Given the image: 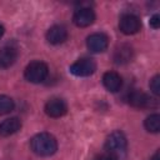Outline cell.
I'll use <instances>...</instances> for the list:
<instances>
[{"label": "cell", "mask_w": 160, "mask_h": 160, "mask_svg": "<svg viewBox=\"0 0 160 160\" xmlns=\"http://www.w3.org/2000/svg\"><path fill=\"white\" fill-rule=\"evenodd\" d=\"M31 150L39 156H51L58 150V141L49 132L36 134L30 141Z\"/></svg>", "instance_id": "6da1fadb"}, {"label": "cell", "mask_w": 160, "mask_h": 160, "mask_svg": "<svg viewBox=\"0 0 160 160\" xmlns=\"http://www.w3.org/2000/svg\"><path fill=\"white\" fill-rule=\"evenodd\" d=\"M126 148H128V140H126V136L121 131H119V130L112 131L106 138L105 149H106L108 154L118 158L119 155H121L126 151Z\"/></svg>", "instance_id": "7a4b0ae2"}, {"label": "cell", "mask_w": 160, "mask_h": 160, "mask_svg": "<svg viewBox=\"0 0 160 160\" xmlns=\"http://www.w3.org/2000/svg\"><path fill=\"white\" fill-rule=\"evenodd\" d=\"M49 74V68L42 61H31L24 71V76L28 81L39 84L42 82Z\"/></svg>", "instance_id": "3957f363"}, {"label": "cell", "mask_w": 160, "mask_h": 160, "mask_svg": "<svg viewBox=\"0 0 160 160\" xmlns=\"http://www.w3.org/2000/svg\"><path fill=\"white\" fill-rule=\"evenodd\" d=\"M96 70V62L90 58H81L70 66V72L75 76H90Z\"/></svg>", "instance_id": "277c9868"}, {"label": "cell", "mask_w": 160, "mask_h": 160, "mask_svg": "<svg viewBox=\"0 0 160 160\" xmlns=\"http://www.w3.org/2000/svg\"><path fill=\"white\" fill-rule=\"evenodd\" d=\"M141 28L140 19L134 14H124L119 20V29L125 35L136 34Z\"/></svg>", "instance_id": "5b68a950"}, {"label": "cell", "mask_w": 160, "mask_h": 160, "mask_svg": "<svg viewBox=\"0 0 160 160\" xmlns=\"http://www.w3.org/2000/svg\"><path fill=\"white\" fill-rule=\"evenodd\" d=\"M86 46L92 52H102L109 46V38L104 32H94L88 36Z\"/></svg>", "instance_id": "8992f818"}, {"label": "cell", "mask_w": 160, "mask_h": 160, "mask_svg": "<svg viewBox=\"0 0 160 160\" xmlns=\"http://www.w3.org/2000/svg\"><path fill=\"white\" fill-rule=\"evenodd\" d=\"M45 112L50 118H61L68 112V105L62 99L52 98L45 104Z\"/></svg>", "instance_id": "52a82bcc"}, {"label": "cell", "mask_w": 160, "mask_h": 160, "mask_svg": "<svg viewBox=\"0 0 160 160\" xmlns=\"http://www.w3.org/2000/svg\"><path fill=\"white\" fill-rule=\"evenodd\" d=\"M128 101L132 108H138V109H146L154 105V99H151L148 94L140 90L131 91L128 96Z\"/></svg>", "instance_id": "ba28073f"}, {"label": "cell", "mask_w": 160, "mask_h": 160, "mask_svg": "<svg viewBox=\"0 0 160 160\" xmlns=\"http://www.w3.org/2000/svg\"><path fill=\"white\" fill-rule=\"evenodd\" d=\"M74 24L79 28L90 26L95 21V12L90 8H80L74 12Z\"/></svg>", "instance_id": "9c48e42d"}, {"label": "cell", "mask_w": 160, "mask_h": 160, "mask_svg": "<svg viewBox=\"0 0 160 160\" xmlns=\"http://www.w3.org/2000/svg\"><path fill=\"white\" fill-rule=\"evenodd\" d=\"M68 39V30L62 25H52L46 32V40L52 45L62 44Z\"/></svg>", "instance_id": "30bf717a"}, {"label": "cell", "mask_w": 160, "mask_h": 160, "mask_svg": "<svg viewBox=\"0 0 160 160\" xmlns=\"http://www.w3.org/2000/svg\"><path fill=\"white\" fill-rule=\"evenodd\" d=\"M102 84L106 88V90L111 92H116L121 89L122 80H121V76L116 71H106L102 76Z\"/></svg>", "instance_id": "8fae6325"}, {"label": "cell", "mask_w": 160, "mask_h": 160, "mask_svg": "<svg viewBox=\"0 0 160 160\" xmlns=\"http://www.w3.org/2000/svg\"><path fill=\"white\" fill-rule=\"evenodd\" d=\"M21 129V121L18 118H9L0 122V136H10Z\"/></svg>", "instance_id": "7c38bea8"}, {"label": "cell", "mask_w": 160, "mask_h": 160, "mask_svg": "<svg viewBox=\"0 0 160 160\" xmlns=\"http://www.w3.org/2000/svg\"><path fill=\"white\" fill-rule=\"evenodd\" d=\"M132 55H134L132 48L128 44H121L114 51V61L116 64H126L131 61Z\"/></svg>", "instance_id": "4fadbf2b"}, {"label": "cell", "mask_w": 160, "mask_h": 160, "mask_svg": "<svg viewBox=\"0 0 160 160\" xmlns=\"http://www.w3.org/2000/svg\"><path fill=\"white\" fill-rule=\"evenodd\" d=\"M18 59V51L12 46H4L0 49V68H10Z\"/></svg>", "instance_id": "5bb4252c"}, {"label": "cell", "mask_w": 160, "mask_h": 160, "mask_svg": "<svg viewBox=\"0 0 160 160\" xmlns=\"http://www.w3.org/2000/svg\"><path fill=\"white\" fill-rule=\"evenodd\" d=\"M144 126L149 132H159L160 130V115L152 114L148 116L144 121Z\"/></svg>", "instance_id": "9a60e30c"}, {"label": "cell", "mask_w": 160, "mask_h": 160, "mask_svg": "<svg viewBox=\"0 0 160 160\" xmlns=\"http://www.w3.org/2000/svg\"><path fill=\"white\" fill-rule=\"evenodd\" d=\"M15 102L10 96L6 95H0V115L9 114L14 110Z\"/></svg>", "instance_id": "2e32d148"}, {"label": "cell", "mask_w": 160, "mask_h": 160, "mask_svg": "<svg viewBox=\"0 0 160 160\" xmlns=\"http://www.w3.org/2000/svg\"><path fill=\"white\" fill-rule=\"evenodd\" d=\"M150 90H151L155 95H159V94H160V76H159V75H155V76L150 80Z\"/></svg>", "instance_id": "e0dca14e"}, {"label": "cell", "mask_w": 160, "mask_h": 160, "mask_svg": "<svg viewBox=\"0 0 160 160\" xmlns=\"http://www.w3.org/2000/svg\"><path fill=\"white\" fill-rule=\"evenodd\" d=\"M150 26L154 28V29H159V26H160V16L158 14H154L150 18Z\"/></svg>", "instance_id": "ac0fdd59"}, {"label": "cell", "mask_w": 160, "mask_h": 160, "mask_svg": "<svg viewBox=\"0 0 160 160\" xmlns=\"http://www.w3.org/2000/svg\"><path fill=\"white\" fill-rule=\"evenodd\" d=\"M95 160H118V158H115L114 155H110V154H105V155L96 158Z\"/></svg>", "instance_id": "d6986e66"}, {"label": "cell", "mask_w": 160, "mask_h": 160, "mask_svg": "<svg viewBox=\"0 0 160 160\" xmlns=\"http://www.w3.org/2000/svg\"><path fill=\"white\" fill-rule=\"evenodd\" d=\"M151 160H160V154H159V150L152 155V158H151Z\"/></svg>", "instance_id": "ffe728a7"}, {"label": "cell", "mask_w": 160, "mask_h": 160, "mask_svg": "<svg viewBox=\"0 0 160 160\" xmlns=\"http://www.w3.org/2000/svg\"><path fill=\"white\" fill-rule=\"evenodd\" d=\"M4 32H5V28H4V25H1V24H0V39L2 38Z\"/></svg>", "instance_id": "44dd1931"}]
</instances>
